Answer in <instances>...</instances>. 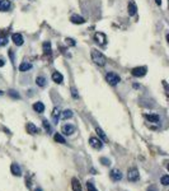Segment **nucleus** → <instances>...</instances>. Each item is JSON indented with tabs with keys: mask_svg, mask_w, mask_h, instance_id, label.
I'll return each mask as SVG.
<instances>
[{
	"mask_svg": "<svg viewBox=\"0 0 169 191\" xmlns=\"http://www.w3.org/2000/svg\"><path fill=\"white\" fill-rule=\"evenodd\" d=\"M92 59H93L94 64H97L98 66H104V65H106V61H107V59H106L104 55H103L101 51L95 50V49L92 50Z\"/></svg>",
	"mask_w": 169,
	"mask_h": 191,
	"instance_id": "obj_1",
	"label": "nucleus"
},
{
	"mask_svg": "<svg viewBox=\"0 0 169 191\" xmlns=\"http://www.w3.org/2000/svg\"><path fill=\"white\" fill-rule=\"evenodd\" d=\"M106 81L108 82L110 85H117L121 79H120L118 74H116V73H108L106 75Z\"/></svg>",
	"mask_w": 169,
	"mask_h": 191,
	"instance_id": "obj_2",
	"label": "nucleus"
},
{
	"mask_svg": "<svg viewBox=\"0 0 169 191\" xmlns=\"http://www.w3.org/2000/svg\"><path fill=\"white\" fill-rule=\"evenodd\" d=\"M140 177V173L137 168H130L127 172V180L131 181V182H136Z\"/></svg>",
	"mask_w": 169,
	"mask_h": 191,
	"instance_id": "obj_3",
	"label": "nucleus"
},
{
	"mask_svg": "<svg viewBox=\"0 0 169 191\" xmlns=\"http://www.w3.org/2000/svg\"><path fill=\"white\" fill-rule=\"evenodd\" d=\"M89 144L92 148H94L97 150H101L103 148V141L101 139H98V138H94V137H92L89 139Z\"/></svg>",
	"mask_w": 169,
	"mask_h": 191,
	"instance_id": "obj_4",
	"label": "nucleus"
},
{
	"mask_svg": "<svg viewBox=\"0 0 169 191\" xmlns=\"http://www.w3.org/2000/svg\"><path fill=\"white\" fill-rule=\"evenodd\" d=\"M94 39H95V42H98L101 46H106V43H107V37L102 32H97L94 35Z\"/></svg>",
	"mask_w": 169,
	"mask_h": 191,
	"instance_id": "obj_5",
	"label": "nucleus"
},
{
	"mask_svg": "<svg viewBox=\"0 0 169 191\" xmlns=\"http://www.w3.org/2000/svg\"><path fill=\"white\" fill-rule=\"evenodd\" d=\"M146 68H145V66H136V68H134L132 69V71H131V73H132V75L134 77H144L145 74H146Z\"/></svg>",
	"mask_w": 169,
	"mask_h": 191,
	"instance_id": "obj_6",
	"label": "nucleus"
},
{
	"mask_svg": "<svg viewBox=\"0 0 169 191\" xmlns=\"http://www.w3.org/2000/svg\"><path fill=\"white\" fill-rule=\"evenodd\" d=\"M75 126L74 125H70V124H65L63 127H61V131H63L65 135H73L75 133Z\"/></svg>",
	"mask_w": 169,
	"mask_h": 191,
	"instance_id": "obj_7",
	"label": "nucleus"
},
{
	"mask_svg": "<svg viewBox=\"0 0 169 191\" xmlns=\"http://www.w3.org/2000/svg\"><path fill=\"white\" fill-rule=\"evenodd\" d=\"M127 12H128V15H131V17H134V15L137 13V6H136V4H135L134 0H128Z\"/></svg>",
	"mask_w": 169,
	"mask_h": 191,
	"instance_id": "obj_8",
	"label": "nucleus"
},
{
	"mask_svg": "<svg viewBox=\"0 0 169 191\" xmlns=\"http://www.w3.org/2000/svg\"><path fill=\"white\" fill-rule=\"evenodd\" d=\"M110 177H111V180H112V181L118 182V181H121V180H122V173H121V171H120V170H112V171H111V173H110Z\"/></svg>",
	"mask_w": 169,
	"mask_h": 191,
	"instance_id": "obj_9",
	"label": "nucleus"
},
{
	"mask_svg": "<svg viewBox=\"0 0 169 191\" xmlns=\"http://www.w3.org/2000/svg\"><path fill=\"white\" fill-rule=\"evenodd\" d=\"M12 41L17 46H22L23 42H24V39H23V36L20 33H13L12 35Z\"/></svg>",
	"mask_w": 169,
	"mask_h": 191,
	"instance_id": "obj_10",
	"label": "nucleus"
},
{
	"mask_svg": "<svg viewBox=\"0 0 169 191\" xmlns=\"http://www.w3.org/2000/svg\"><path fill=\"white\" fill-rule=\"evenodd\" d=\"M12 6V3L9 0H0V12H6L9 10Z\"/></svg>",
	"mask_w": 169,
	"mask_h": 191,
	"instance_id": "obj_11",
	"label": "nucleus"
},
{
	"mask_svg": "<svg viewBox=\"0 0 169 191\" xmlns=\"http://www.w3.org/2000/svg\"><path fill=\"white\" fill-rule=\"evenodd\" d=\"M70 21H71V23H74V24H83V23H85V19L83 17H80V15H76V14L71 15Z\"/></svg>",
	"mask_w": 169,
	"mask_h": 191,
	"instance_id": "obj_12",
	"label": "nucleus"
},
{
	"mask_svg": "<svg viewBox=\"0 0 169 191\" xmlns=\"http://www.w3.org/2000/svg\"><path fill=\"white\" fill-rule=\"evenodd\" d=\"M10 171H12V173L14 174V176H22V170H20V167L17 163H12Z\"/></svg>",
	"mask_w": 169,
	"mask_h": 191,
	"instance_id": "obj_13",
	"label": "nucleus"
},
{
	"mask_svg": "<svg viewBox=\"0 0 169 191\" xmlns=\"http://www.w3.org/2000/svg\"><path fill=\"white\" fill-rule=\"evenodd\" d=\"M145 118L149 121V122H154V124H158L160 121V117L158 115H153V114H146V115H144Z\"/></svg>",
	"mask_w": 169,
	"mask_h": 191,
	"instance_id": "obj_14",
	"label": "nucleus"
},
{
	"mask_svg": "<svg viewBox=\"0 0 169 191\" xmlns=\"http://www.w3.org/2000/svg\"><path fill=\"white\" fill-rule=\"evenodd\" d=\"M26 129H27V133H28V134H32V135L38 133V127H37L33 122H28L27 126H26Z\"/></svg>",
	"mask_w": 169,
	"mask_h": 191,
	"instance_id": "obj_15",
	"label": "nucleus"
},
{
	"mask_svg": "<svg viewBox=\"0 0 169 191\" xmlns=\"http://www.w3.org/2000/svg\"><path fill=\"white\" fill-rule=\"evenodd\" d=\"M52 81L55 83H57V84H61L63 81H64V77H63L61 73H59V71H55V73L52 74Z\"/></svg>",
	"mask_w": 169,
	"mask_h": 191,
	"instance_id": "obj_16",
	"label": "nucleus"
},
{
	"mask_svg": "<svg viewBox=\"0 0 169 191\" xmlns=\"http://www.w3.org/2000/svg\"><path fill=\"white\" fill-rule=\"evenodd\" d=\"M71 186H73V191H81L80 182H79V180L76 178V177H74L71 180Z\"/></svg>",
	"mask_w": 169,
	"mask_h": 191,
	"instance_id": "obj_17",
	"label": "nucleus"
},
{
	"mask_svg": "<svg viewBox=\"0 0 169 191\" xmlns=\"http://www.w3.org/2000/svg\"><path fill=\"white\" fill-rule=\"evenodd\" d=\"M33 110L36 111V112H38V114H42L45 111V105L42 102H36L33 105Z\"/></svg>",
	"mask_w": 169,
	"mask_h": 191,
	"instance_id": "obj_18",
	"label": "nucleus"
},
{
	"mask_svg": "<svg viewBox=\"0 0 169 191\" xmlns=\"http://www.w3.org/2000/svg\"><path fill=\"white\" fill-rule=\"evenodd\" d=\"M59 117H60V108H59V107H55V108H53V111H52V120H53V124H57Z\"/></svg>",
	"mask_w": 169,
	"mask_h": 191,
	"instance_id": "obj_19",
	"label": "nucleus"
},
{
	"mask_svg": "<svg viewBox=\"0 0 169 191\" xmlns=\"http://www.w3.org/2000/svg\"><path fill=\"white\" fill-rule=\"evenodd\" d=\"M31 69H32V64H31V62H22L19 65V70L20 71H28Z\"/></svg>",
	"mask_w": 169,
	"mask_h": 191,
	"instance_id": "obj_20",
	"label": "nucleus"
},
{
	"mask_svg": "<svg viewBox=\"0 0 169 191\" xmlns=\"http://www.w3.org/2000/svg\"><path fill=\"white\" fill-rule=\"evenodd\" d=\"M61 117H63L64 120L71 118V117H73V111H71V110H65V111H63V114H61Z\"/></svg>",
	"mask_w": 169,
	"mask_h": 191,
	"instance_id": "obj_21",
	"label": "nucleus"
},
{
	"mask_svg": "<svg viewBox=\"0 0 169 191\" xmlns=\"http://www.w3.org/2000/svg\"><path fill=\"white\" fill-rule=\"evenodd\" d=\"M53 139H55V141L60 143V144H65V143H66L65 138H64L61 134H59V133H56V134H55V137H53Z\"/></svg>",
	"mask_w": 169,
	"mask_h": 191,
	"instance_id": "obj_22",
	"label": "nucleus"
},
{
	"mask_svg": "<svg viewBox=\"0 0 169 191\" xmlns=\"http://www.w3.org/2000/svg\"><path fill=\"white\" fill-rule=\"evenodd\" d=\"M42 47H43V52H45V54H47V55L51 54V43H50L49 41H46V42L42 45Z\"/></svg>",
	"mask_w": 169,
	"mask_h": 191,
	"instance_id": "obj_23",
	"label": "nucleus"
},
{
	"mask_svg": "<svg viewBox=\"0 0 169 191\" xmlns=\"http://www.w3.org/2000/svg\"><path fill=\"white\" fill-rule=\"evenodd\" d=\"M46 78L45 77H37L36 78V83H37V85H40V87H45L46 85Z\"/></svg>",
	"mask_w": 169,
	"mask_h": 191,
	"instance_id": "obj_24",
	"label": "nucleus"
},
{
	"mask_svg": "<svg viewBox=\"0 0 169 191\" xmlns=\"http://www.w3.org/2000/svg\"><path fill=\"white\" fill-rule=\"evenodd\" d=\"M95 131H97V134L99 135V137H101V139H102L103 141H107V140H108V138H107V135L103 133V130H102V129H99V127H97Z\"/></svg>",
	"mask_w": 169,
	"mask_h": 191,
	"instance_id": "obj_25",
	"label": "nucleus"
},
{
	"mask_svg": "<svg viewBox=\"0 0 169 191\" xmlns=\"http://www.w3.org/2000/svg\"><path fill=\"white\" fill-rule=\"evenodd\" d=\"M42 124H43V127H45V130L47 131V134H51V133H52V127H51L50 122H49L47 120H43V121H42Z\"/></svg>",
	"mask_w": 169,
	"mask_h": 191,
	"instance_id": "obj_26",
	"label": "nucleus"
},
{
	"mask_svg": "<svg viewBox=\"0 0 169 191\" xmlns=\"http://www.w3.org/2000/svg\"><path fill=\"white\" fill-rule=\"evenodd\" d=\"M8 94H9L10 97H12V98H14V99H19V98H20L19 93H18V92H15V91H13V89H10L9 92H8Z\"/></svg>",
	"mask_w": 169,
	"mask_h": 191,
	"instance_id": "obj_27",
	"label": "nucleus"
},
{
	"mask_svg": "<svg viewBox=\"0 0 169 191\" xmlns=\"http://www.w3.org/2000/svg\"><path fill=\"white\" fill-rule=\"evenodd\" d=\"M8 43V36L0 35V46H5Z\"/></svg>",
	"mask_w": 169,
	"mask_h": 191,
	"instance_id": "obj_28",
	"label": "nucleus"
},
{
	"mask_svg": "<svg viewBox=\"0 0 169 191\" xmlns=\"http://www.w3.org/2000/svg\"><path fill=\"white\" fill-rule=\"evenodd\" d=\"M87 190H88V191H98V190L95 189L94 184H93V182H90V181L87 182Z\"/></svg>",
	"mask_w": 169,
	"mask_h": 191,
	"instance_id": "obj_29",
	"label": "nucleus"
},
{
	"mask_svg": "<svg viewBox=\"0 0 169 191\" xmlns=\"http://www.w3.org/2000/svg\"><path fill=\"white\" fill-rule=\"evenodd\" d=\"M160 182H162V184H163L164 186H168V185H169V176H168V174L163 176L162 180H160Z\"/></svg>",
	"mask_w": 169,
	"mask_h": 191,
	"instance_id": "obj_30",
	"label": "nucleus"
},
{
	"mask_svg": "<svg viewBox=\"0 0 169 191\" xmlns=\"http://www.w3.org/2000/svg\"><path fill=\"white\" fill-rule=\"evenodd\" d=\"M101 163L103 166H111V161H110L108 158H106V157H102L101 158Z\"/></svg>",
	"mask_w": 169,
	"mask_h": 191,
	"instance_id": "obj_31",
	"label": "nucleus"
},
{
	"mask_svg": "<svg viewBox=\"0 0 169 191\" xmlns=\"http://www.w3.org/2000/svg\"><path fill=\"white\" fill-rule=\"evenodd\" d=\"M65 42H66L69 46H75V45H76V42L74 41L73 38H70V37H66V38H65Z\"/></svg>",
	"mask_w": 169,
	"mask_h": 191,
	"instance_id": "obj_32",
	"label": "nucleus"
},
{
	"mask_svg": "<svg viewBox=\"0 0 169 191\" xmlns=\"http://www.w3.org/2000/svg\"><path fill=\"white\" fill-rule=\"evenodd\" d=\"M71 96L74 98H78L79 97V94H78V91H76L75 87H71Z\"/></svg>",
	"mask_w": 169,
	"mask_h": 191,
	"instance_id": "obj_33",
	"label": "nucleus"
},
{
	"mask_svg": "<svg viewBox=\"0 0 169 191\" xmlns=\"http://www.w3.org/2000/svg\"><path fill=\"white\" fill-rule=\"evenodd\" d=\"M148 191H156V189H155V186H151L148 189Z\"/></svg>",
	"mask_w": 169,
	"mask_h": 191,
	"instance_id": "obj_34",
	"label": "nucleus"
},
{
	"mask_svg": "<svg viewBox=\"0 0 169 191\" xmlns=\"http://www.w3.org/2000/svg\"><path fill=\"white\" fill-rule=\"evenodd\" d=\"M5 65V62H4V60H2V59H0V68H3Z\"/></svg>",
	"mask_w": 169,
	"mask_h": 191,
	"instance_id": "obj_35",
	"label": "nucleus"
},
{
	"mask_svg": "<svg viewBox=\"0 0 169 191\" xmlns=\"http://www.w3.org/2000/svg\"><path fill=\"white\" fill-rule=\"evenodd\" d=\"M155 3H156L158 5H160V4H162V0H155Z\"/></svg>",
	"mask_w": 169,
	"mask_h": 191,
	"instance_id": "obj_36",
	"label": "nucleus"
},
{
	"mask_svg": "<svg viewBox=\"0 0 169 191\" xmlns=\"http://www.w3.org/2000/svg\"><path fill=\"white\" fill-rule=\"evenodd\" d=\"M34 191H42V190H41V189H36Z\"/></svg>",
	"mask_w": 169,
	"mask_h": 191,
	"instance_id": "obj_37",
	"label": "nucleus"
},
{
	"mask_svg": "<svg viewBox=\"0 0 169 191\" xmlns=\"http://www.w3.org/2000/svg\"><path fill=\"white\" fill-rule=\"evenodd\" d=\"M3 94V91H0V96H2Z\"/></svg>",
	"mask_w": 169,
	"mask_h": 191,
	"instance_id": "obj_38",
	"label": "nucleus"
}]
</instances>
